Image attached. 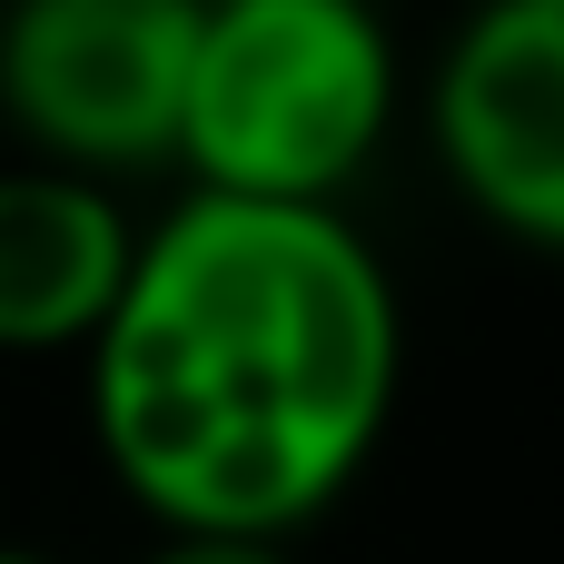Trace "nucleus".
<instances>
[{
	"label": "nucleus",
	"instance_id": "1",
	"mask_svg": "<svg viewBox=\"0 0 564 564\" xmlns=\"http://www.w3.org/2000/svg\"><path fill=\"white\" fill-rule=\"evenodd\" d=\"M406 307L347 208L188 188L89 337V446L159 535H307L387 446Z\"/></svg>",
	"mask_w": 564,
	"mask_h": 564
},
{
	"label": "nucleus",
	"instance_id": "2",
	"mask_svg": "<svg viewBox=\"0 0 564 564\" xmlns=\"http://www.w3.org/2000/svg\"><path fill=\"white\" fill-rule=\"evenodd\" d=\"M397 40L377 0H208L178 99V169L218 198L347 208L397 129Z\"/></svg>",
	"mask_w": 564,
	"mask_h": 564
},
{
	"label": "nucleus",
	"instance_id": "3",
	"mask_svg": "<svg viewBox=\"0 0 564 564\" xmlns=\"http://www.w3.org/2000/svg\"><path fill=\"white\" fill-rule=\"evenodd\" d=\"M208 0H0V119L40 169L139 178L178 159Z\"/></svg>",
	"mask_w": 564,
	"mask_h": 564
},
{
	"label": "nucleus",
	"instance_id": "4",
	"mask_svg": "<svg viewBox=\"0 0 564 564\" xmlns=\"http://www.w3.org/2000/svg\"><path fill=\"white\" fill-rule=\"evenodd\" d=\"M446 188L516 248L564 258V0H476L426 79Z\"/></svg>",
	"mask_w": 564,
	"mask_h": 564
},
{
	"label": "nucleus",
	"instance_id": "5",
	"mask_svg": "<svg viewBox=\"0 0 564 564\" xmlns=\"http://www.w3.org/2000/svg\"><path fill=\"white\" fill-rule=\"evenodd\" d=\"M139 258V218L109 178L10 159L0 169V357H89Z\"/></svg>",
	"mask_w": 564,
	"mask_h": 564
},
{
	"label": "nucleus",
	"instance_id": "6",
	"mask_svg": "<svg viewBox=\"0 0 564 564\" xmlns=\"http://www.w3.org/2000/svg\"><path fill=\"white\" fill-rule=\"evenodd\" d=\"M139 564H297L288 545H258V535H159Z\"/></svg>",
	"mask_w": 564,
	"mask_h": 564
},
{
	"label": "nucleus",
	"instance_id": "7",
	"mask_svg": "<svg viewBox=\"0 0 564 564\" xmlns=\"http://www.w3.org/2000/svg\"><path fill=\"white\" fill-rule=\"evenodd\" d=\"M0 564H59V555H30V545H0Z\"/></svg>",
	"mask_w": 564,
	"mask_h": 564
}]
</instances>
